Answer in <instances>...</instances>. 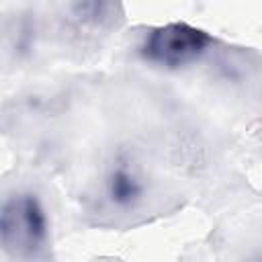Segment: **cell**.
I'll list each match as a JSON object with an SVG mask.
<instances>
[{
    "mask_svg": "<svg viewBox=\"0 0 262 262\" xmlns=\"http://www.w3.org/2000/svg\"><path fill=\"white\" fill-rule=\"evenodd\" d=\"M248 262H262V254H260V256H254V258H250Z\"/></svg>",
    "mask_w": 262,
    "mask_h": 262,
    "instance_id": "5",
    "label": "cell"
},
{
    "mask_svg": "<svg viewBox=\"0 0 262 262\" xmlns=\"http://www.w3.org/2000/svg\"><path fill=\"white\" fill-rule=\"evenodd\" d=\"M213 45V37L188 23H166L151 29L139 51L143 59L162 68H184L199 61Z\"/></svg>",
    "mask_w": 262,
    "mask_h": 262,
    "instance_id": "2",
    "label": "cell"
},
{
    "mask_svg": "<svg viewBox=\"0 0 262 262\" xmlns=\"http://www.w3.org/2000/svg\"><path fill=\"white\" fill-rule=\"evenodd\" d=\"M49 242V217L31 190H14L2 201L0 244L14 262H35Z\"/></svg>",
    "mask_w": 262,
    "mask_h": 262,
    "instance_id": "1",
    "label": "cell"
},
{
    "mask_svg": "<svg viewBox=\"0 0 262 262\" xmlns=\"http://www.w3.org/2000/svg\"><path fill=\"white\" fill-rule=\"evenodd\" d=\"M72 14L82 25L102 29L115 25V20L121 16V6L113 2H76L72 4Z\"/></svg>",
    "mask_w": 262,
    "mask_h": 262,
    "instance_id": "4",
    "label": "cell"
},
{
    "mask_svg": "<svg viewBox=\"0 0 262 262\" xmlns=\"http://www.w3.org/2000/svg\"><path fill=\"white\" fill-rule=\"evenodd\" d=\"M147 190H149L147 174L133 156L119 154L111 160L102 178V192L113 209L119 211L137 209L145 201Z\"/></svg>",
    "mask_w": 262,
    "mask_h": 262,
    "instance_id": "3",
    "label": "cell"
}]
</instances>
